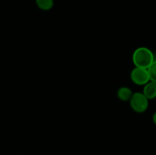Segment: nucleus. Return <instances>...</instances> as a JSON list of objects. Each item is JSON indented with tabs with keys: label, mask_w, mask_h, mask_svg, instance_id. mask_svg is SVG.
I'll use <instances>...</instances> for the list:
<instances>
[{
	"label": "nucleus",
	"mask_w": 156,
	"mask_h": 155,
	"mask_svg": "<svg viewBox=\"0 0 156 155\" xmlns=\"http://www.w3.org/2000/svg\"><path fill=\"white\" fill-rule=\"evenodd\" d=\"M148 71H149L151 81L155 82L156 83V60L154 61L153 63L148 68Z\"/></svg>",
	"instance_id": "nucleus-7"
},
{
	"label": "nucleus",
	"mask_w": 156,
	"mask_h": 155,
	"mask_svg": "<svg viewBox=\"0 0 156 155\" xmlns=\"http://www.w3.org/2000/svg\"><path fill=\"white\" fill-rule=\"evenodd\" d=\"M129 102L131 108L138 113L144 112L149 107V99L143 94V93H134Z\"/></svg>",
	"instance_id": "nucleus-2"
},
{
	"label": "nucleus",
	"mask_w": 156,
	"mask_h": 155,
	"mask_svg": "<svg viewBox=\"0 0 156 155\" xmlns=\"http://www.w3.org/2000/svg\"><path fill=\"white\" fill-rule=\"evenodd\" d=\"M36 4L40 9L43 11H49L53 7V0H36Z\"/></svg>",
	"instance_id": "nucleus-6"
},
{
	"label": "nucleus",
	"mask_w": 156,
	"mask_h": 155,
	"mask_svg": "<svg viewBox=\"0 0 156 155\" xmlns=\"http://www.w3.org/2000/svg\"><path fill=\"white\" fill-rule=\"evenodd\" d=\"M155 61L152 52L147 47H139L133 54V62L136 67L148 68Z\"/></svg>",
	"instance_id": "nucleus-1"
},
{
	"label": "nucleus",
	"mask_w": 156,
	"mask_h": 155,
	"mask_svg": "<svg viewBox=\"0 0 156 155\" xmlns=\"http://www.w3.org/2000/svg\"><path fill=\"white\" fill-rule=\"evenodd\" d=\"M131 80L136 85H146L150 81L148 69L136 67L130 74Z\"/></svg>",
	"instance_id": "nucleus-3"
},
{
	"label": "nucleus",
	"mask_w": 156,
	"mask_h": 155,
	"mask_svg": "<svg viewBox=\"0 0 156 155\" xmlns=\"http://www.w3.org/2000/svg\"><path fill=\"white\" fill-rule=\"evenodd\" d=\"M133 94L130 88H127V87H122L117 91V97L120 100H123V101L130 100Z\"/></svg>",
	"instance_id": "nucleus-5"
},
{
	"label": "nucleus",
	"mask_w": 156,
	"mask_h": 155,
	"mask_svg": "<svg viewBox=\"0 0 156 155\" xmlns=\"http://www.w3.org/2000/svg\"><path fill=\"white\" fill-rule=\"evenodd\" d=\"M143 94L147 97L149 100L155 99L156 97V83L153 81H149L144 85L143 88Z\"/></svg>",
	"instance_id": "nucleus-4"
},
{
	"label": "nucleus",
	"mask_w": 156,
	"mask_h": 155,
	"mask_svg": "<svg viewBox=\"0 0 156 155\" xmlns=\"http://www.w3.org/2000/svg\"><path fill=\"white\" fill-rule=\"evenodd\" d=\"M153 122H154V123H155V124L156 125V112H155V113H154V115H153Z\"/></svg>",
	"instance_id": "nucleus-8"
},
{
	"label": "nucleus",
	"mask_w": 156,
	"mask_h": 155,
	"mask_svg": "<svg viewBox=\"0 0 156 155\" xmlns=\"http://www.w3.org/2000/svg\"><path fill=\"white\" fill-rule=\"evenodd\" d=\"M155 99H156V97H155Z\"/></svg>",
	"instance_id": "nucleus-9"
}]
</instances>
